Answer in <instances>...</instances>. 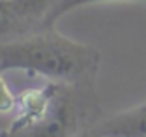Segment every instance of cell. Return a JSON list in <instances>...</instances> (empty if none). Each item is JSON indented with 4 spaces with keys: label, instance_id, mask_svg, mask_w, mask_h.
<instances>
[{
    "label": "cell",
    "instance_id": "7a4b0ae2",
    "mask_svg": "<svg viewBox=\"0 0 146 137\" xmlns=\"http://www.w3.org/2000/svg\"><path fill=\"white\" fill-rule=\"evenodd\" d=\"M90 137H146V102L105 118Z\"/></svg>",
    "mask_w": 146,
    "mask_h": 137
},
{
    "label": "cell",
    "instance_id": "3957f363",
    "mask_svg": "<svg viewBox=\"0 0 146 137\" xmlns=\"http://www.w3.org/2000/svg\"><path fill=\"white\" fill-rule=\"evenodd\" d=\"M73 126L69 105L62 100H49L39 118L30 122L28 137H66Z\"/></svg>",
    "mask_w": 146,
    "mask_h": 137
},
{
    "label": "cell",
    "instance_id": "6da1fadb",
    "mask_svg": "<svg viewBox=\"0 0 146 137\" xmlns=\"http://www.w3.org/2000/svg\"><path fill=\"white\" fill-rule=\"evenodd\" d=\"M98 66L99 53L96 49L58 34L0 45V72L25 70L52 81L75 83L94 75Z\"/></svg>",
    "mask_w": 146,
    "mask_h": 137
},
{
    "label": "cell",
    "instance_id": "8992f818",
    "mask_svg": "<svg viewBox=\"0 0 146 137\" xmlns=\"http://www.w3.org/2000/svg\"><path fill=\"white\" fill-rule=\"evenodd\" d=\"M13 107H15V94L9 88L4 75L0 73V113H9Z\"/></svg>",
    "mask_w": 146,
    "mask_h": 137
},
{
    "label": "cell",
    "instance_id": "5b68a950",
    "mask_svg": "<svg viewBox=\"0 0 146 137\" xmlns=\"http://www.w3.org/2000/svg\"><path fill=\"white\" fill-rule=\"evenodd\" d=\"M101 2H146V0H56L49 8V11L45 13V25H52L56 19H60L62 15L77 8L90 6V4H101Z\"/></svg>",
    "mask_w": 146,
    "mask_h": 137
},
{
    "label": "cell",
    "instance_id": "277c9868",
    "mask_svg": "<svg viewBox=\"0 0 146 137\" xmlns=\"http://www.w3.org/2000/svg\"><path fill=\"white\" fill-rule=\"evenodd\" d=\"M56 0H0V36L17 30L26 19L47 13Z\"/></svg>",
    "mask_w": 146,
    "mask_h": 137
}]
</instances>
